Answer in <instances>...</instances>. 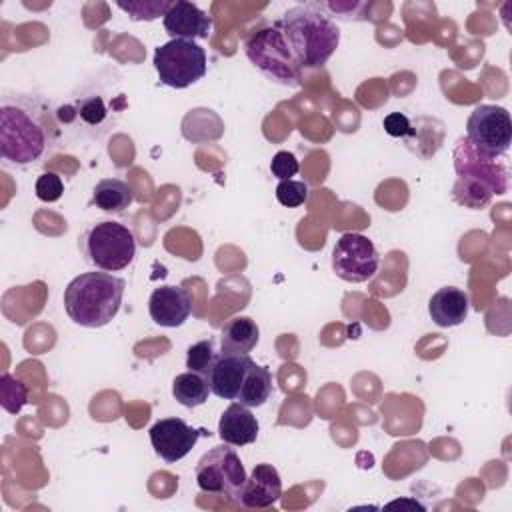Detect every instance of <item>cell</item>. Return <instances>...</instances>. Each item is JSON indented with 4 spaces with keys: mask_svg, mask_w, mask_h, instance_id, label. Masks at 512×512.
Instances as JSON below:
<instances>
[{
    "mask_svg": "<svg viewBox=\"0 0 512 512\" xmlns=\"http://www.w3.org/2000/svg\"><path fill=\"white\" fill-rule=\"evenodd\" d=\"M314 8L322 10L328 18L336 16L340 20H364V10L368 8L366 2L356 0H332V2H310Z\"/></svg>",
    "mask_w": 512,
    "mask_h": 512,
    "instance_id": "obj_24",
    "label": "cell"
},
{
    "mask_svg": "<svg viewBox=\"0 0 512 512\" xmlns=\"http://www.w3.org/2000/svg\"><path fill=\"white\" fill-rule=\"evenodd\" d=\"M208 394H210V384L202 374L188 370L178 374L172 380V396L176 398L178 404L186 408L202 406L208 400Z\"/></svg>",
    "mask_w": 512,
    "mask_h": 512,
    "instance_id": "obj_21",
    "label": "cell"
},
{
    "mask_svg": "<svg viewBox=\"0 0 512 512\" xmlns=\"http://www.w3.org/2000/svg\"><path fill=\"white\" fill-rule=\"evenodd\" d=\"M216 356H218V352H216V346H214L212 338L198 340L192 346H188V350H186V368L190 372L208 376Z\"/></svg>",
    "mask_w": 512,
    "mask_h": 512,
    "instance_id": "obj_23",
    "label": "cell"
},
{
    "mask_svg": "<svg viewBox=\"0 0 512 512\" xmlns=\"http://www.w3.org/2000/svg\"><path fill=\"white\" fill-rule=\"evenodd\" d=\"M124 290V278L112 272H82L64 288V310L82 328H102L116 318Z\"/></svg>",
    "mask_w": 512,
    "mask_h": 512,
    "instance_id": "obj_3",
    "label": "cell"
},
{
    "mask_svg": "<svg viewBox=\"0 0 512 512\" xmlns=\"http://www.w3.org/2000/svg\"><path fill=\"white\" fill-rule=\"evenodd\" d=\"M244 52L252 66L272 82L288 88H298L302 84L300 66L276 24L252 32L244 40Z\"/></svg>",
    "mask_w": 512,
    "mask_h": 512,
    "instance_id": "obj_5",
    "label": "cell"
},
{
    "mask_svg": "<svg viewBox=\"0 0 512 512\" xmlns=\"http://www.w3.org/2000/svg\"><path fill=\"white\" fill-rule=\"evenodd\" d=\"M454 200L468 208H482L494 194L508 190V162L504 156H486L478 152L468 140H458L454 150Z\"/></svg>",
    "mask_w": 512,
    "mask_h": 512,
    "instance_id": "obj_4",
    "label": "cell"
},
{
    "mask_svg": "<svg viewBox=\"0 0 512 512\" xmlns=\"http://www.w3.org/2000/svg\"><path fill=\"white\" fill-rule=\"evenodd\" d=\"M148 314L154 324L164 328L182 326L192 314V298L180 286H158L148 300Z\"/></svg>",
    "mask_w": 512,
    "mask_h": 512,
    "instance_id": "obj_13",
    "label": "cell"
},
{
    "mask_svg": "<svg viewBox=\"0 0 512 512\" xmlns=\"http://www.w3.org/2000/svg\"><path fill=\"white\" fill-rule=\"evenodd\" d=\"M194 474H196V484L202 492L230 496V498H238L248 478L240 456L226 442L202 454V458L194 468Z\"/></svg>",
    "mask_w": 512,
    "mask_h": 512,
    "instance_id": "obj_8",
    "label": "cell"
},
{
    "mask_svg": "<svg viewBox=\"0 0 512 512\" xmlns=\"http://www.w3.org/2000/svg\"><path fill=\"white\" fill-rule=\"evenodd\" d=\"M382 126L386 130V134L392 138H406V136L414 134V128H412L408 116L402 112H390L388 116H384Z\"/></svg>",
    "mask_w": 512,
    "mask_h": 512,
    "instance_id": "obj_29",
    "label": "cell"
},
{
    "mask_svg": "<svg viewBox=\"0 0 512 512\" xmlns=\"http://www.w3.org/2000/svg\"><path fill=\"white\" fill-rule=\"evenodd\" d=\"M76 110V116L84 122V124H90V126H98L104 122V118L108 116V110L104 106V100L100 96H86L82 100L76 102L74 106Z\"/></svg>",
    "mask_w": 512,
    "mask_h": 512,
    "instance_id": "obj_26",
    "label": "cell"
},
{
    "mask_svg": "<svg viewBox=\"0 0 512 512\" xmlns=\"http://www.w3.org/2000/svg\"><path fill=\"white\" fill-rule=\"evenodd\" d=\"M300 70L322 68L340 44V30L332 18L310 2L288 8L278 22Z\"/></svg>",
    "mask_w": 512,
    "mask_h": 512,
    "instance_id": "obj_2",
    "label": "cell"
},
{
    "mask_svg": "<svg viewBox=\"0 0 512 512\" xmlns=\"http://www.w3.org/2000/svg\"><path fill=\"white\" fill-rule=\"evenodd\" d=\"M270 394H272V374L266 366H258L254 362L244 378V384L238 392L236 402H240L248 408H258V406L266 404Z\"/></svg>",
    "mask_w": 512,
    "mask_h": 512,
    "instance_id": "obj_20",
    "label": "cell"
},
{
    "mask_svg": "<svg viewBox=\"0 0 512 512\" xmlns=\"http://www.w3.org/2000/svg\"><path fill=\"white\" fill-rule=\"evenodd\" d=\"M470 298L462 288L442 286L428 300V314L440 328H452L466 320Z\"/></svg>",
    "mask_w": 512,
    "mask_h": 512,
    "instance_id": "obj_16",
    "label": "cell"
},
{
    "mask_svg": "<svg viewBox=\"0 0 512 512\" xmlns=\"http://www.w3.org/2000/svg\"><path fill=\"white\" fill-rule=\"evenodd\" d=\"M150 444L164 462L174 464L182 460L198 442L202 434H206L204 428H192L182 418H162L152 424L150 428Z\"/></svg>",
    "mask_w": 512,
    "mask_h": 512,
    "instance_id": "obj_11",
    "label": "cell"
},
{
    "mask_svg": "<svg viewBox=\"0 0 512 512\" xmlns=\"http://www.w3.org/2000/svg\"><path fill=\"white\" fill-rule=\"evenodd\" d=\"M300 170V164H298V158L288 152V150H280L272 156V162H270V172L272 176H276L278 180H290L292 176H296Z\"/></svg>",
    "mask_w": 512,
    "mask_h": 512,
    "instance_id": "obj_28",
    "label": "cell"
},
{
    "mask_svg": "<svg viewBox=\"0 0 512 512\" xmlns=\"http://www.w3.org/2000/svg\"><path fill=\"white\" fill-rule=\"evenodd\" d=\"M308 184L300 180H280L276 186V200L286 208H298L308 200Z\"/></svg>",
    "mask_w": 512,
    "mask_h": 512,
    "instance_id": "obj_25",
    "label": "cell"
},
{
    "mask_svg": "<svg viewBox=\"0 0 512 512\" xmlns=\"http://www.w3.org/2000/svg\"><path fill=\"white\" fill-rule=\"evenodd\" d=\"M166 34L172 40H196L208 38L212 30L210 16L188 0H174L166 16L162 18Z\"/></svg>",
    "mask_w": 512,
    "mask_h": 512,
    "instance_id": "obj_14",
    "label": "cell"
},
{
    "mask_svg": "<svg viewBox=\"0 0 512 512\" xmlns=\"http://www.w3.org/2000/svg\"><path fill=\"white\" fill-rule=\"evenodd\" d=\"M282 496V480L272 464H256L252 474L246 478L238 502L246 508H268Z\"/></svg>",
    "mask_w": 512,
    "mask_h": 512,
    "instance_id": "obj_15",
    "label": "cell"
},
{
    "mask_svg": "<svg viewBox=\"0 0 512 512\" xmlns=\"http://www.w3.org/2000/svg\"><path fill=\"white\" fill-rule=\"evenodd\" d=\"M80 250L96 270L118 272L134 262L136 238L128 226L116 220H102L80 236Z\"/></svg>",
    "mask_w": 512,
    "mask_h": 512,
    "instance_id": "obj_6",
    "label": "cell"
},
{
    "mask_svg": "<svg viewBox=\"0 0 512 512\" xmlns=\"http://www.w3.org/2000/svg\"><path fill=\"white\" fill-rule=\"evenodd\" d=\"M252 364H254V360L248 354L218 352V356L206 376V380L210 384V392L224 400H236Z\"/></svg>",
    "mask_w": 512,
    "mask_h": 512,
    "instance_id": "obj_12",
    "label": "cell"
},
{
    "mask_svg": "<svg viewBox=\"0 0 512 512\" xmlns=\"http://www.w3.org/2000/svg\"><path fill=\"white\" fill-rule=\"evenodd\" d=\"M260 424L248 406L232 402L218 420V436L230 446H246L256 442Z\"/></svg>",
    "mask_w": 512,
    "mask_h": 512,
    "instance_id": "obj_17",
    "label": "cell"
},
{
    "mask_svg": "<svg viewBox=\"0 0 512 512\" xmlns=\"http://www.w3.org/2000/svg\"><path fill=\"white\" fill-rule=\"evenodd\" d=\"M34 192H36V198L42 202H56L64 194V182L58 174L44 172L38 176L34 184Z\"/></svg>",
    "mask_w": 512,
    "mask_h": 512,
    "instance_id": "obj_27",
    "label": "cell"
},
{
    "mask_svg": "<svg viewBox=\"0 0 512 512\" xmlns=\"http://www.w3.org/2000/svg\"><path fill=\"white\" fill-rule=\"evenodd\" d=\"M466 140L486 156H504L512 142L510 112L496 104H480L466 122Z\"/></svg>",
    "mask_w": 512,
    "mask_h": 512,
    "instance_id": "obj_9",
    "label": "cell"
},
{
    "mask_svg": "<svg viewBox=\"0 0 512 512\" xmlns=\"http://www.w3.org/2000/svg\"><path fill=\"white\" fill-rule=\"evenodd\" d=\"M60 126L52 104L38 94H4L0 100V156L26 166L50 156Z\"/></svg>",
    "mask_w": 512,
    "mask_h": 512,
    "instance_id": "obj_1",
    "label": "cell"
},
{
    "mask_svg": "<svg viewBox=\"0 0 512 512\" xmlns=\"http://www.w3.org/2000/svg\"><path fill=\"white\" fill-rule=\"evenodd\" d=\"M134 200V192L128 182L120 178H102L92 190L90 204L104 212H124Z\"/></svg>",
    "mask_w": 512,
    "mask_h": 512,
    "instance_id": "obj_19",
    "label": "cell"
},
{
    "mask_svg": "<svg viewBox=\"0 0 512 512\" xmlns=\"http://www.w3.org/2000/svg\"><path fill=\"white\" fill-rule=\"evenodd\" d=\"M380 266V254L374 242L358 232L342 234L332 248L334 274L352 284L370 280Z\"/></svg>",
    "mask_w": 512,
    "mask_h": 512,
    "instance_id": "obj_10",
    "label": "cell"
},
{
    "mask_svg": "<svg viewBox=\"0 0 512 512\" xmlns=\"http://www.w3.org/2000/svg\"><path fill=\"white\" fill-rule=\"evenodd\" d=\"M260 340L258 324L248 316L230 318L220 330V352L248 354Z\"/></svg>",
    "mask_w": 512,
    "mask_h": 512,
    "instance_id": "obj_18",
    "label": "cell"
},
{
    "mask_svg": "<svg viewBox=\"0 0 512 512\" xmlns=\"http://www.w3.org/2000/svg\"><path fill=\"white\" fill-rule=\"evenodd\" d=\"M154 70L164 86L182 90L206 74V52L192 40H170L154 50Z\"/></svg>",
    "mask_w": 512,
    "mask_h": 512,
    "instance_id": "obj_7",
    "label": "cell"
},
{
    "mask_svg": "<svg viewBox=\"0 0 512 512\" xmlns=\"http://www.w3.org/2000/svg\"><path fill=\"white\" fill-rule=\"evenodd\" d=\"M174 0H118L116 6L126 12L132 20L136 22H150V20H156V18H164L166 12L170 10Z\"/></svg>",
    "mask_w": 512,
    "mask_h": 512,
    "instance_id": "obj_22",
    "label": "cell"
}]
</instances>
